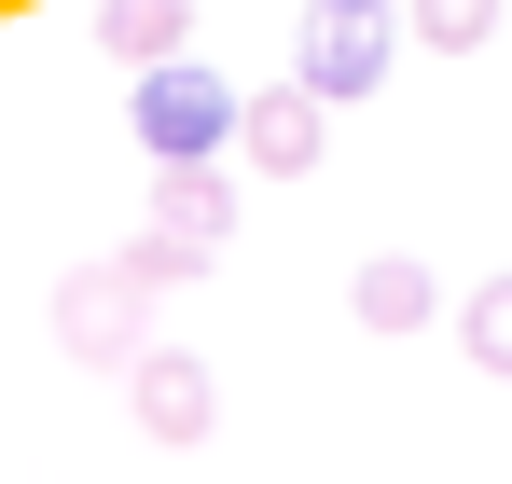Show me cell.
I'll use <instances>...</instances> for the list:
<instances>
[{"label": "cell", "mask_w": 512, "mask_h": 484, "mask_svg": "<svg viewBox=\"0 0 512 484\" xmlns=\"http://www.w3.org/2000/svg\"><path fill=\"white\" fill-rule=\"evenodd\" d=\"M56 346H70L84 374H125V360L153 346V277H139V249H111V263H70V277H56Z\"/></svg>", "instance_id": "1"}, {"label": "cell", "mask_w": 512, "mask_h": 484, "mask_svg": "<svg viewBox=\"0 0 512 484\" xmlns=\"http://www.w3.org/2000/svg\"><path fill=\"white\" fill-rule=\"evenodd\" d=\"M222 236H236V180H222V153L153 166V236H139V277L180 291V277H208V263H222Z\"/></svg>", "instance_id": "2"}, {"label": "cell", "mask_w": 512, "mask_h": 484, "mask_svg": "<svg viewBox=\"0 0 512 484\" xmlns=\"http://www.w3.org/2000/svg\"><path fill=\"white\" fill-rule=\"evenodd\" d=\"M388 56H402V14H388V0H305V14H291V83H319L333 111L374 97Z\"/></svg>", "instance_id": "3"}, {"label": "cell", "mask_w": 512, "mask_h": 484, "mask_svg": "<svg viewBox=\"0 0 512 484\" xmlns=\"http://www.w3.org/2000/svg\"><path fill=\"white\" fill-rule=\"evenodd\" d=\"M236 83L194 70V56H167V70H139V153L153 166H194V153H236Z\"/></svg>", "instance_id": "4"}, {"label": "cell", "mask_w": 512, "mask_h": 484, "mask_svg": "<svg viewBox=\"0 0 512 484\" xmlns=\"http://www.w3.org/2000/svg\"><path fill=\"white\" fill-rule=\"evenodd\" d=\"M125 415H139L153 443H208V429H222V374H208L194 346H139V360H125Z\"/></svg>", "instance_id": "5"}, {"label": "cell", "mask_w": 512, "mask_h": 484, "mask_svg": "<svg viewBox=\"0 0 512 484\" xmlns=\"http://www.w3.org/2000/svg\"><path fill=\"white\" fill-rule=\"evenodd\" d=\"M319 139H333V97H319V83H263L250 111H236V153H250L263 180H305Z\"/></svg>", "instance_id": "6"}, {"label": "cell", "mask_w": 512, "mask_h": 484, "mask_svg": "<svg viewBox=\"0 0 512 484\" xmlns=\"http://www.w3.org/2000/svg\"><path fill=\"white\" fill-rule=\"evenodd\" d=\"M346 305H360V332H429L443 319V277H429L416 249H374V263L346 277Z\"/></svg>", "instance_id": "7"}, {"label": "cell", "mask_w": 512, "mask_h": 484, "mask_svg": "<svg viewBox=\"0 0 512 484\" xmlns=\"http://www.w3.org/2000/svg\"><path fill=\"white\" fill-rule=\"evenodd\" d=\"M97 56H111V70H167V56H194V0H97Z\"/></svg>", "instance_id": "8"}, {"label": "cell", "mask_w": 512, "mask_h": 484, "mask_svg": "<svg viewBox=\"0 0 512 484\" xmlns=\"http://www.w3.org/2000/svg\"><path fill=\"white\" fill-rule=\"evenodd\" d=\"M457 360H471V374H499V388H512V263H499V277H471V291H457Z\"/></svg>", "instance_id": "9"}, {"label": "cell", "mask_w": 512, "mask_h": 484, "mask_svg": "<svg viewBox=\"0 0 512 484\" xmlns=\"http://www.w3.org/2000/svg\"><path fill=\"white\" fill-rule=\"evenodd\" d=\"M402 28H416L429 56H485L499 42V0H402Z\"/></svg>", "instance_id": "10"}]
</instances>
